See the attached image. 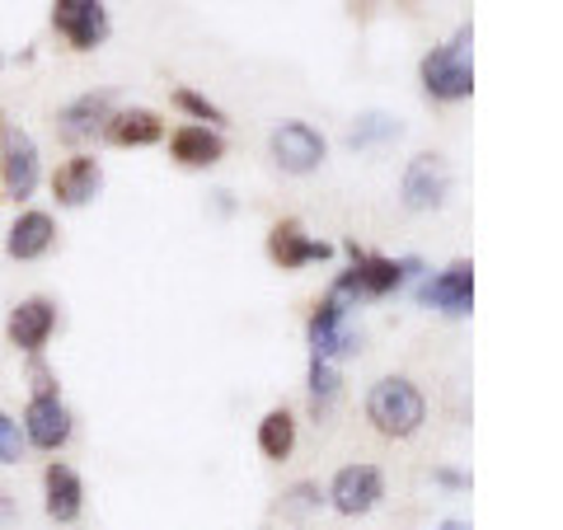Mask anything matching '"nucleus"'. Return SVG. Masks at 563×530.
Returning a JSON list of instances; mask_svg holds the SVG:
<instances>
[{"label": "nucleus", "instance_id": "obj_1", "mask_svg": "<svg viewBox=\"0 0 563 530\" xmlns=\"http://www.w3.org/2000/svg\"><path fill=\"white\" fill-rule=\"evenodd\" d=\"M470 43H474V33L465 24V29H455L451 43L432 47L428 57L418 62V80H422V90H428V99L461 103L474 95V47Z\"/></svg>", "mask_w": 563, "mask_h": 530}, {"label": "nucleus", "instance_id": "obj_2", "mask_svg": "<svg viewBox=\"0 0 563 530\" xmlns=\"http://www.w3.org/2000/svg\"><path fill=\"white\" fill-rule=\"evenodd\" d=\"M366 422H372L380 437L404 441L428 422V399H422V390L409 376H380L372 390H366Z\"/></svg>", "mask_w": 563, "mask_h": 530}, {"label": "nucleus", "instance_id": "obj_3", "mask_svg": "<svg viewBox=\"0 0 563 530\" xmlns=\"http://www.w3.org/2000/svg\"><path fill=\"white\" fill-rule=\"evenodd\" d=\"M347 254H352V268L329 287V296H339V300H347V296H390L422 268L418 258L366 254V250H357V244H347Z\"/></svg>", "mask_w": 563, "mask_h": 530}, {"label": "nucleus", "instance_id": "obj_4", "mask_svg": "<svg viewBox=\"0 0 563 530\" xmlns=\"http://www.w3.org/2000/svg\"><path fill=\"white\" fill-rule=\"evenodd\" d=\"M38 179H43L38 141L20 122H0V184H5V198L29 202L38 192Z\"/></svg>", "mask_w": 563, "mask_h": 530}, {"label": "nucleus", "instance_id": "obj_5", "mask_svg": "<svg viewBox=\"0 0 563 530\" xmlns=\"http://www.w3.org/2000/svg\"><path fill=\"white\" fill-rule=\"evenodd\" d=\"M52 29L70 52H95L109 43L113 20L103 0H52Z\"/></svg>", "mask_w": 563, "mask_h": 530}, {"label": "nucleus", "instance_id": "obj_6", "mask_svg": "<svg viewBox=\"0 0 563 530\" xmlns=\"http://www.w3.org/2000/svg\"><path fill=\"white\" fill-rule=\"evenodd\" d=\"M399 198L409 211H442L451 198V165L446 155L437 151H418L409 165H404V179H399Z\"/></svg>", "mask_w": 563, "mask_h": 530}, {"label": "nucleus", "instance_id": "obj_7", "mask_svg": "<svg viewBox=\"0 0 563 530\" xmlns=\"http://www.w3.org/2000/svg\"><path fill=\"white\" fill-rule=\"evenodd\" d=\"M268 151H273V165L282 174H314L324 165V155H329V141L324 132H314L310 122H282V128H273L268 136Z\"/></svg>", "mask_w": 563, "mask_h": 530}, {"label": "nucleus", "instance_id": "obj_8", "mask_svg": "<svg viewBox=\"0 0 563 530\" xmlns=\"http://www.w3.org/2000/svg\"><path fill=\"white\" fill-rule=\"evenodd\" d=\"M380 498H385V474L376 465H366V461L343 465L324 488V503L339 511V517H366Z\"/></svg>", "mask_w": 563, "mask_h": 530}, {"label": "nucleus", "instance_id": "obj_9", "mask_svg": "<svg viewBox=\"0 0 563 530\" xmlns=\"http://www.w3.org/2000/svg\"><path fill=\"white\" fill-rule=\"evenodd\" d=\"M310 357L314 362H333V357H347L352 347H357V333L347 324V300L339 296H324L320 310L310 314Z\"/></svg>", "mask_w": 563, "mask_h": 530}, {"label": "nucleus", "instance_id": "obj_10", "mask_svg": "<svg viewBox=\"0 0 563 530\" xmlns=\"http://www.w3.org/2000/svg\"><path fill=\"white\" fill-rule=\"evenodd\" d=\"M24 441L38 451H62L70 432H76V418H70V409L62 404V395H33L29 409H24Z\"/></svg>", "mask_w": 563, "mask_h": 530}, {"label": "nucleus", "instance_id": "obj_11", "mask_svg": "<svg viewBox=\"0 0 563 530\" xmlns=\"http://www.w3.org/2000/svg\"><path fill=\"white\" fill-rule=\"evenodd\" d=\"M113 103H118V90H90V95L70 99L57 113V136L66 141V146H80V141L99 136L103 122L113 118Z\"/></svg>", "mask_w": 563, "mask_h": 530}, {"label": "nucleus", "instance_id": "obj_12", "mask_svg": "<svg viewBox=\"0 0 563 530\" xmlns=\"http://www.w3.org/2000/svg\"><path fill=\"white\" fill-rule=\"evenodd\" d=\"M52 329H57V306H52L47 296H29L10 310L5 339L20 352H29V357H38V352L47 347V339H52Z\"/></svg>", "mask_w": 563, "mask_h": 530}, {"label": "nucleus", "instance_id": "obj_13", "mask_svg": "<svg viewBox=\"0 0 563 530\" xmlns=\"http://www.w3.org/2000/svg\"><path fill=\"white\" fill-rule=\"evenodd\" d=\"M418 300L432 306V310H442V314H455V320L470 314V306H474V263H465V258L446 263L432 281H422Z\"/></svg>", "mask_w": 563, "mask_h": 530}, {"label": "nucleus", "instance_id": "obj_14", "mask_svg": "<svg viewBox=\"0 0 563 530\" xmlns=\"http://www.w3.org/2000/svg\"><path fill=\"white\" fill-rule=\"evenodd\" d=\"M329 254H333V244L306 235L301 221H277L268 231V258L282 273H296V268H306V263H324Z\"/></svg>", "mask_w": 563, "mask_h": 530}, {"label": "nucleus", "instance_id": "obj_15", "mask_svg": "<svg viewBox=\"0 0 563 530\" xmlns=\"http://www.w3.org/2000/svg\"><path fill=\"white\" fill-rule=\"evenodd\" d=\"M169 155L184 169H211L225 161V136L207 122H184V128L169 132Z\"/></svg>", "mask_w": 563, "mask_h": 530}, {"label": "nucleus", "instance_id": "obj_16", "mask_svg": "<svg viewBox=\"0 0 563 530\" xmlns=\"http://www.w3.org/2000/svg\"><path fill=\"white\" fill-rule=\"evenodd\" d=\"M99 188H103V169L95 155H70V161H62L57 174H52V198H57V207L95 202Z\"/></svg>", "mask_w": 563, "mask_h": 530}, {"label": "nucleus", "instance_id": "obj_17", "mask_svg": "<svg viewBox=\"0 0 563 530\" xmlns=\"http://www.w3.org/2000/svg\"><path fill=\"white\" fill-rule=\"evenodd\" d=\"M43 507L57 526H70L85 511V479L66 461H52L43 470Z\"/></svg>", "mask_w": 563, "mask_h": 530}, {"label": "nucleus", "instance_id": "obj_18", "mask_svg": "<svg viewBox=\"0 0 563 530\" xmlns=\"http://www.w3.org/2000/svg\"><path fill=\"white\" fill-rule=\"evenodd\" d=\"M52 244H57V221H52L47 211H20L5 235V254L14 263H33V258H43Z\"/></svg>", "mask_w": 563, "mask_h": 530}, {"label": "nucleus", "instance_id": "obj_19", "mask_svg": "<svg viewBox=\"0 0 563 530\" xmlns=\"http://www.w3.org/2000/svg\"><path fill=\"white\" fill-rule=\"evenodd\" d=\"M103 136L113 146H155L165 141V118L155 109H113V118L103 122Z\"/></svg>", "mask_w": 563, "mask_h": 530}, {"label": "nucleus", "instance_id": "obj_20", "mask_svg": "<svg viewBox=\"0 0 563 530\" xmlns=\"http://www.w3.org/2000/svg\"><path fill=\"white\" fill-rule=\"evenodd\" d=\"M254 441H258L263 461H273V465L291 461V451H296V413L291 409H268V413L258 418Z\"/></svg>", "mask_w": 563, "mask_h": 530}, {"label": "nucleus", "instance_id": "obj_21", "mask_svg": "<svg viewBox=\"0 0 563 530\" xmlns=\"http://www.w3.org/2000/svg\"><path fill=\"white\" fill-rule=\"evenodd\" d=\"M404 128L390 118V113H362L357 128L347 132V146L352 151H372V146H385V141H395Z\"/></svg>", "mask_w": 563, "mask_h": 530}, {"label": "nucleus", "instance_id": "obj_22", "mask_svg": "<svg viewBox=\"0 0 563 530\" xmlns=\"http://www.w3.org/2000/svg\"><path fill=\"white\" fill-rule=\"evenodd\" d=\"M339 390H343V380H339V371H333V362L310 357V404H314V413H329Z\"/></svg>", "mask_w": 563, "mask_h": 530}, {"label": "nucleus", "instance_id": "obj_23", "mask_svg": "<svg viewBox=\"0 0 563 530\" xmlns=\"http://www.w3.org/2000/svg\"><path fill=\"white\" fill-rule=\"evenodd\" d=\"M24 455H29L24 428L10 413H0V465H24Z\"/></svg>", "mask_w": 563, "mask_h": 530}, {"label": "nucleus", "instance_id": "obj_24", "mask_svg": "<svg viewBox=\"0 0 563 530\" xmlns=\"http://www.w3.org/2000/svg\"><path fill=\"white\" fill-rule=\"evenodd\" d=\"M174 109H184V113H192V118H207V128H221V122H225V113L217 109V103L202 99L198 90H184V85L174 90Z\"/></svg>", "mask_w": 563, "mask_h": 530}, {"label": "nucleus", "instance_id": "obj_25", "mask_svg": "<svg viewBox=\"0 0 563 530\" xmlns=\"http://www.w3.org/2000/svg\"><path fill=\"white\" fill-rule=\"evenodd\" d=\"M324 503V488L320 484H296L287 498H282V511H314Z\"/></svg>", "mask_w": 563, "mask_h": 530}, {"label": "nucleus", "instance_id": "obj_26", "mask_svg": "<svg viewBox=\"0 0 563 530\" xmlns=\"http://www.w3.org/2000/svg\"><path fill=\"white\" fill-rule=\"evenodd\" d=\"M437 479L451 484V488H470V479H465V474H455V470H437Z\"/></svg>", "mask_w": 563, "mask_h": 530}, {"label": "nucleus", "instance_id": "obj_27", "mask_svg": "<svg viewBox=\"0 0 563 530\" xmlns=\"http://www.w3.org/2000/svg\"><path fill=\"white\" fill-rule=\"evenodd\" d=\"M437 530H470V521H442Z\"/></svg>", "mask_w": 563, "mask_h": 530}, {"label": "nucleus", "instance_id": "obj_28", "mask_svg": "<svg viewBox=\"0 0 563 530\" xmlns=\"http://www.w3.org/2000/svg\"><path fill=\"white\" fill-rule=\"evenodd\" d=\"M0 66H5V57H0Z\"/></svg>", "mask_w": 563, "mask_h": 530}]
</instances>
